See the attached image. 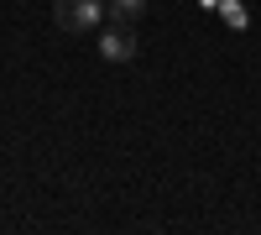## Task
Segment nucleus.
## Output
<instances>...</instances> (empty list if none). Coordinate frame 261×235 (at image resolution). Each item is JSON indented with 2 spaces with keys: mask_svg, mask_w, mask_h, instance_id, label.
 Masks as SVG:
<instances>
[{
  "mask_svg": "<svg viewBox=\"0 0 261 235\" xmlns=\"http://www.w3.org/2000/svg\"><path fill=\"white\" fill-rule=\"evenodd\" d=\"M110 16L105 11V0H58L53 6V21L63 37H79V32H99V21Z\"/></svg>",
  "mask_w": 261,
  "mask_h": 235,
  "instance_id": "obj_1",
  "label": "nucleus"
},
{
  "mask_svg": "<svg viewBox=\"0 0 261 235\" xmlns=\"http://www.w3.org/2000/svg\"><path fill=\"white\" fill-rule=\"evenodd\" d=\"M136 47H141L136 32L120 27V21H110V32H99V58H105V63H130V58H136Z\"/></svg>",
  "mask_w": 261,
  "mask_h": 235,
  "instance_id": "obj_2",
  "label": "nucleus"
},
{
  "mask_svg": "<svg viewBox=\"0 0 261 235\" xmlns=\"http://www.w3.org/2000/svg\"><path fill=\"white\" fill-rule=\"evenodd\" d=\"M105 11H110V21H120V27H136L146 16V0H105Z\"/></svg>",
  "mask_w": 261,
  "mask_h": 235,
  "instance_id": "obj_3",
  "label": "nucleus"
}]
</instances>
